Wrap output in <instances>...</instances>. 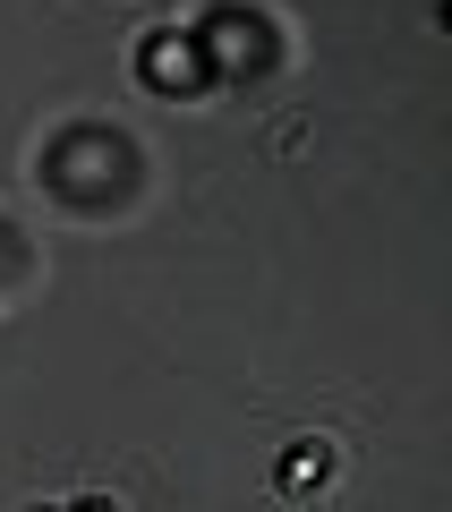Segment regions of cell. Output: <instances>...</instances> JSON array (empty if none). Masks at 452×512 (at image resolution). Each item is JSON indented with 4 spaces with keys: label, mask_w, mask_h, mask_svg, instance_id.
I'll return each mask as SVG.
<instances>
[{
    "label": "cell",
    "mask_w": 452,
    "mask_h": 512,
    "mask_svg": "<svg viewBox=\"0 0 452 512\" xmlns=\"http://www.w3.org/2000/svg\"><path fill=\"white\" fill-rule=\"evenodd\" d=\"M325 470H333L325 444H299V453L282 461V487H290V495H308V487H325Z\"/></svg>",
    "instance_id": "cell-1"
}]
</instances>
